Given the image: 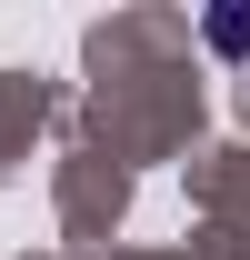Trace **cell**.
I'll return each mask as SVG.
<instances>
[{"instance_id": "cell-1", "label": "cell", "mask_w": 250, "mask_h": 260, "mask_svg": "<svg viewBox=\"0 0 250 260\" xmlns=\"http://www.w3.org/2000/svg\"><path fill=\"white\" fill-rule=\"evenodd\" d=\"M210 50H250V10H210Z\"/></svg>"}]
</instances>
